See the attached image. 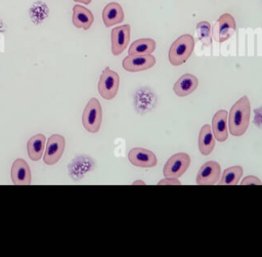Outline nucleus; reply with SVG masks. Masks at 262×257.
<instances>
[{
    "mask_svg": "<svg viewBox=\"0 0 262 257\" xmlns=\"http://www.w3.org/2000/svg\"><path fill=\"white\" fill-rule=\"evenodd\" d=\"M251 116V104L247 95L239 98L230 109L228 127L230 134L242 136L248 129Z\"/></svg>",
    "mask_w": 262,
    "mask_h": 257,
    "instance_id": "f257e3e1",
    "label": "nucleus"
},
{
    "mask_svg": "<svg viewBox=\"0 0 262 257\" xmlns=\"http://www.w3.org/2000/svg\"><path fill=\"white\" fill-rule=\"evenodd\" d=\"M194 48V39L189 34L181 35L171 45L168 53L169 61L173 66L184 63L191 55Z\"/></svg>",
    "mask_w": 262,
    "mask_h": 257,
    "instance_id": "f03ea898",
    "label": "nucleus"
},
{
    "mask_svg": "<svg viewBox=\"0 0 262 257\" xmlns=\"http://www.w3.org/2000/svg\"><path fill=\"white\" fill-rule=\"evenodd\" d=\"M101 121H102V110H101L100 102L97 98L93 97L87 102L83 111V115H82L83 126L88 132L97 133L100 129Z\"/></svg>",
    "mask_w": 262,
    "mask_h": 257,
    "instance_id": "7ed1b4c3",
    "label": "nucleus"
},
{
    "mask_svg": "<svg viewBox=\"0 0 262 257\" xmlns=\"http://www.w3.org/2000/svg\"><path fill=\"white\" fill-rule=\"evenodd\" d=\"M119 85H120L119 75L115 71L106 67L102 71L98 81L97 88L100 96L106 100L113 99L118 93Z\"/></svg>",
    "mask_w": 262,
    "mask_h": 257,
    "instance_id": "20e7f679",
    "label": "nucleus"
},
{
    "mask_svg": "<svg viewBox=\"0 0 262 257\" xmlns=\"http://www.w3.org/2000/svg\"><path fill=\"white\" fill-rule=\"evenodd\" d=\"M190 165V157L186 153H178L171 156L166 162L163 174L166 177L179 178L182 176Z\"/></svg>",
    "mask_w": 262,
    "mask_h": 257,
    "instance_id": "39448f33",
    "label": "nucleus"
},
{
    "mask_svg": "<svg viewBox=\"0 0 262 257\" xmlns=\"http://www.w3.org/2000/svg\"><path fill=\"white\" fill-rule=\"evenodd\" d=\"M66 147V139L60 134H52L47 142L46 147L43 155V161L46 165H54L56 164L64 151Z\"/></svg>",
    "mask_w": 262,
    "mask_h": 257,
    "instance_id": "423d86ee",
    "label": "nucleus"
},
{
    "mask_svg": "<svg viewBox=\"0 0 262 257\" xmlns=\"http://www.w3.org/2000/svg\"><path fill=\"white\" fill-rule=\"evenodd\" d=\"M156 63V58L151 54L128 55L123 59L122 66L128 72H139L148 70Z\"/></svg>",
    "mask_w": 262,
    "mask_h": 257,
    "instance_id": "0eeeda50",
    "label": "nucleus"
},
{
    "mask_svg": "<svg viewBox=\"0 0 262 257\" xmlns=\"http://www.w3.org/2000/svg\"><path fill=\"white\" fill-rule=\"evenodd\" d=\"M130 163L140 168H152L157 165L156 155L143 147H133L128 153Z\"/></svg>",
    "mask_w": 262,
    "mask_h": 257,
    "instance_id": "6e6552de",
    "label": "nucleus"
},
{
    "mask_svg": "<svg viewBox=\"0 0 262 257\" xmlns=\"http://www.w3.org/2000/svg\"><path fill=\"white\" fill-rule=\"evenodd\" d=\"M112 52L114 55H120L130 41V25H123L112 30Z\"/></svg>",
    "mask_w": 262,
    "mask_h": 257,
    "instance_id": "1a4fd4ad",
    "label": "nucleus"
},
{
    "mask_svg": "<svg viewBox=\"0 0 262 257\" xmlns=\"http://www.w3.org/2000/svg\"><path fill=\"white\" fill-rule=\"evenodd\" d=\"M220 165L215 161L206 162L198 172L196 183L199 185H212L215 184L220 176Z\"/></svg>",
    "mask_w": 262,
    "mask_h": 257,
    "instance_id": "9d476101",
    "label": "nucleus"
},
{
    "mask_svg": "<svg viewBox=\"0 0 262 257\" xmlns=\"http://www.w3.org/2000/svg\"><path fill=\"white\" fill-rule=\"evenodd\" d=\"M11 180L15 185H29L32 181V172L24 159H16L11 166Z\"/></svg>",
    "mask_w": 262,
    "mask_h": 257,
    "instance_id": "9b49d317",
    "label": "nucleus"
},
{
    "mask_svg": "<svg viewBox=\"0 0 262 257\" xmlns=\"http://www.w3.org/2000/svg\"><path fill=\"white\" fill-rule=\"evenodd\" d=\"M227 112L225 110H219L215 113L212 120V132L214 138L217 141L223 142L228 137L227 132Z\"/></svg>",
    "mask_w": 262,
    "mask_h": 257,
    "instance_id": "f8f14e48",
    "label": "nucleus"
},
{
    "mask_svg": "<svg viewBox=\"0 0 262 257\" xmlns=\"http://www.w3.org/2000/svg\"><path fill=\"white\" fill-rule=\"evenodd\" d=\"M199 85L198 78L192 74L182 75L174 84L173 90L176 95L184 97L192 93Z\"/></svg>",
    "mask_w": 262,
    "mask_h": 257,
    "instance_id": "ddd939ff",
    "label": "nucleus"
},
{
    "mask_svg": "<svg viewBox=\"0 0 262 257\" xmlns=\"http://www.w3.org/2000/svg\"><path fill=\"white\" fill-rule=\"evenodd\" d=\"M72 22L76 28L88 30L94 22V16L89 9L82 5L76 4L73 7Z\"/></svg>",
    "mask_w": 262,
    "mask_h": 257,
    "instance_id": "4468645a",
    "label": "nucleus"
},
{
    "mask_svg": "<svg viewBox=\"0 0 262 257\" xmlns=\"http://www.w3.org/2000/svg\"><path fill=\"white\" fill-rule=\"evenodd\" d=\"M217 24H218V29H217V32L215 33V38L219 42H224L225 40H227L231 36L232 32L235 31V28H236L235 20L233 16L229 13L222 14L219 17Z\"/></svg>",
    "mask_w": 262,
    "mask_h": 257,
    "instance_id": "2eb2a0df",
    "label": "nucleus"
},
{
    "mask_svg": "<svg viewBox=\"0 0 262 257\" xmlns=\"http://www.w3.org/2000/svg\"><path fill=\"white\" fill-rule=\"evenodd\" d=\"M124 11L122 6L117 2H111L103 8L102 19L105 27H113L124 20Z\"/></svg>",
    "mask_w": 262,
    "mask_h": 257,
    "instance_id": "dca6fc26",
    "label": "nucleus"
},
{
    "mask_svg": "<svg viewBox=\"0 0 262 257\" xmlns=\"http://www.w3.org/2000/svg\"><path fill=\"white\" fill-rule=\"evenodd\" d=\"M45 144H46V137L41 134H35L34 136H32L28 143H27V152H28V156L32 161H39L45 151Z\"/></svg>",
    "mask_w": 262,
    "mask_h": 257,
    "instance_id": "f3484780",
    "label": "nucleus"
},
{
    "mask_svg": "<svg viewBox=\"0 0 262 257\" xmlns=\"http://www.w3.org/2000/svg\"><path fill=\"white\" fill-rule=\"evenodd\" d=\"M215 146V139L210 125L206 124L201 128L199 135V149L202 155L208 156Z\"/></svg>",
    "mask_w": 262,
    "mask_h": 257,
    "instance_id": "a211bd4d",
    "label": "nucleus"
},
{
    "mask_svg": "<svg viewBox=\"0 0 262 257\" xmlns=\"http://www.w3.org/2000/svg\"><path fill=\"white\" fill-rule=\"evenodd\" d=\"M156 49V42L150 38H143L135 40L129 47V55L137 54H151Z\"/></svg>",
    "mask_w": 262,
    "mask_h": 257,
    "instance_id": "6ab92c4d",
    "label": "nucleus"
},
{
    "mask_svg": "<svg viewBox=\"0 0 262 257\" xmlns=\"http://www.w3.org/2000/svg\"><path fill=\"white\" fill-rule=\"evenodd\" d=\"M243 175V168L241 166H232L224 170L219 184L235 185L238 183Z\"/></svg>",
    "mask_w": 262,
    "mask_h": 257,
    "instance_id": "aec40b11",
    "label": "nucleus"
},
{
    "mask_svg": "<svg viewBox=\"0 0 262 257\" xmlns=\"http://www.w3.org/2000/svg\"><path fill=\"white\" fill-rule=\"evenodd\" d=\"M196 33L199 39L206 45L209 46L211 44V26L207 22H201L196 26Z\"/></svg>",
    "mask_w": 262,
    "mask_h": 257,
    "instance_id": "412c9836",
    "label": "nucleus"
},
{
    "mask_svg": "<svg viewBox=\"0 0 262 257\" xmlns=\"http://www.w3.org/2000/svg\"><path fill=\"white\" fill-rule=\"evenodd\" d=\"M242 185H248V184H252V185H261L262 182L261 180L256 177V176H247L242 180Z\"/></svg>",
    "mask_w": 262,
    "mask_h": 257,
    "instance_id": "4be33fe9",
    "label": "nucleus"
},
{
    "mask_svg": "<svg viewBox=\"0 0 262 257\" xmlns=\"http://www.w3.org/2000/svg\"><path fill=\"white\" fill-rule=\"evenodd\" d=\"M181 182L178 180V178L174 177H166L158 182V185H180Z\"/></svg>",
    "mask_w": 262,
    "mask_h": 257,
    "instance_id": "5701e85b",
    "label": "nucleus"
},
{
    "mask_svg": "<svg viewBox=\"0 0 262 257\" xmlns=\"http://www.w3.org/2000/svg\"><path fill=\"white\" fill-rule=\"evenodd\" d=\"M132 184L133 185H144L145 182L143 180H135V181H133Z\"/></svg>",
    "mask_w": 262,
    "mask_h": 257,
    "instance_id": "b1692460",
    "label": "nucleus"
},
{
    "mask_svg": "<svg viewBox=\"0 0 262 257\" xmlns=\"http://www.w3.org/2000/svg\"><path fill=\"white\" fill-rule=\"evenodd\" d=\"M75 2H78V3H84V4H90L92 0H74Z\"/></svg>",
    "mask_w": 262,
    "mask_h": 257,
    "instance_id": "393cba45",
    "label": "nucleus"
}]
</instances>
